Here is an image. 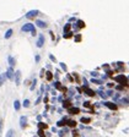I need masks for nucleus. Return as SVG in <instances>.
<instances>
[{
	"label": "nucleus",
	"mask_w": 129,
	"mask_h": 137,
	"mask_svg": "<svg viewBox=\"0 0 129 137\" xmlns=\"http://www.w3.org/2000/svg\"><path fill=\"white\" fill-rule=\"evenodd\" d=\"M22 32H31L32 36H36V31H35V26L32 25V23H26V25H23L21 28Z\"/></svg>",
	"instance_id": "obj_1"
},
{
	"label": "nucleus",
	"mask_w": 129,
	"mask_h": 137,
	"mask_svg": "<svg viewBox=\"0 0 129 137\" xmlns=\"http://www.w3.org/2000/svg\"><path fill=\"white\" fill-rule=\"evenodd\" d=\"M114 80L119 83V84H122V86H127V84H128V78H127V76H124V75L116 76Z\"/></svg>",
	"instance_id": "obj_2"
},
{
	"label": "nucleus",
	"mask_w": 129,
	"mask_h": 137,
	"mask_svg": "<svg viewBox=\"0 0 129 137\" xmlns=\"http://www.w3.org/2000/svg\"><path fill=\"white\" fill-rule=\"evenodd\" d=\"M14 78H15L16 86H20V83H21V71H20V70L16 71V74L14 75Z\"/></svg>",
	"instance_id": "obj_3"
},
{
	"label": "nucleus",
	"mask_w": 129,
	"mask_h": 137,
	"mask_svg": "<svg viewBox=\"0 0 129 137\" xmlns=\"http://www.w3.org/2000/svg\"><path fill=\"white\" fill-rule=\"evenodd\" d=\"M6 78H9V80H14V75H15V72H14V67H9L6 70Z\"/></svg>",
	"instance_id": "obj_4"
},
{
	"label": "nucleus",
	"mask_w": 129,
	"mask_h": 137,
	"mask_svg": "<svg viewBox=\"0 0 129 137\" xmlns=\"http://www.w3.org/2000/svg\"><path fill=\"white\" fill-rule=\"evenodd\" d=\"M43 44H44V36L43 34H39V37H38V41H37L36 45L38 48H42Z\"/></svg>",
	"instance_id": "obj_5"
},
{
	"label": "nucleus",
	"mask_w": 129,
	"mask_h": 137,
	"mask_svg": "<svg viewBox=\"0 0 129 137\" xmlns=\"http://www.w3.org/2000/svg\"><path fill=\"white\" fill-rule=\"evenodd\" d=\"M37 15H38V11H37V10H31L30 12L26 14V17H27V19H35Z\"/></svg>",
	"instance_id": "obj_6"
},
{
	"label": "nucleus",
	"mask_w": 129,
	"mask_h": 137,
	"mask_svg": "<svg viewBox=\"0 0 129 137\" xmlns=\"http://www.w3.org/2000/svg\"><path fill=\"white\" fill-rule=\"evenodd\" d=\"M105 105L107 107L108 109H111V110H117V109H118V107L114 103H112V102H105Z\"/></svg>",
	"instance_id": "obj_7"
},
{
	"label": "nucleus",
	"mask_w": 129,
	"mask_h": 137,
	"mask_svg": "<svg viewBox=\"0 0 129 137\" xmlns=\"http://www.w3.org/2000/svg\"><path fill=\"white\" fill-rule=\"evenodd\" d=\"M84 92H85V94H87V96L89 97H93L95 96V91H92V89L91 88H89V87H85V86H84Z\"/></svg>",
	"instance_id": "obj_8"
},
{
	"label": "nucleus",
	"mask_w": 129,
	"mask_h": 137,
	"mask_svg": "<svg viewBox=\"0 0 129 137\" xmlns=\"http://www.w3.org/2000/svg\"><path fill=\"white\" fill-rule=\"evenodd\" d=\"M85 22H84V21H81V20H78L76 21V26H75V25H74V28H75V29H79V28H85Z\"/></svg>",
	"instance_id": "obj_9"
},
{
	"label": "nucleus",
	"mask_w": 129,
	"mask_h": 137,
	"mask_svg": "<svg viewBox=\"0 0 129 137\" xmlns=\"http://www.w3.org/2000/svg\"><path fill=\"white\" fill-rule=\"evenodd\" d=\"M68 113H69L70 115H75V114H79V113H80V109H79V108H74V107H70V108L68 109Z\"/></svg>",
	"instance_id": "obj_10"
},
{
	"label": "nucleus",
	"mask_w": 129,
	"mask_h": 137,
	"mask_svg": "<svg viewBox=\"0 0 129 137\" xmlns=\"http://www.w3.org/2000/svg\"><path fill=\"white\" fill-rule=\"evenodd\" d=\"M26 125H27V117H26V116H21V117H20V126H21L22 129H25V127H26Z\"/></svg>",
	"instance_id": "obj_11"
},
{
	"label": "nucleus",
	"mask_w": 129,
	"mask_h": 137,
	"mask_svg": "<svg viewBox=\"0 0 129 137\" xmlns=\"http://www.w3.org/2000/svg\"><path fill=\"white\" fill-rule=\"evenodd\" d=\"M36 26H38V27H41V28H46L47 27V23H46L44 21L36 20Z\"/></svg>",
	"instance_id": "obj_12"
},
{
	"label": "nucleus",
	"mask_w": 129,
	"mask_h": 137,
	"mask_svg": "<svg viewBox=\"0 0 129 137\" xmlns=\"http://www.w3.org/2000/svg\"><path fill=\"white\" fill-rule=\"evenodd\" d=\"M65 125H68L70 127H75L76 126V121L75 120H65Z\"/></svg>",
	"instance_id": "obj_13"
},
{
	"label": "nucleus",
	"mask_w": 129,
	"mask_h": 137,
	"mask_svg": "<svg viewBox=\"0 0 129 137\" xmlns=\"http://www.w3.org/2000/svg\"><path fill=\"white\" fill-rule=\"evenodd\" d=\"M38 129H39V130H46V129H48V125L39 121V123H38Z\"/></svg>",
	"instance_id": "obj_14"
},
{
	"label": "nucleus",
	"mask_w": 129,
	"mask_h": 137,
	"mask_svg": "<svg viewBox=\"0 0 129 137\" xmlns=\"http://www.w3.org/2000/svg\"><path fill=\"white\" fill-rule=\"evenodd\" d=\"M5 80H6V75H5V74H1V75H0V86L4 84Z\"/></svg>",
	"instance_id": "obj_15"
},
{
	"label": "nucleus",
	"mask_w": 129,
	"mask_h": 137,
	"mask_svg": "<svg viewBox=\"0 0 129 137\" xmlns=\"http://www.w3.org/2000/svg\"><path fill=\"white\" fill-rule=\"evenodd\" d=\"M54 86H55V88L60 89V91H63V92H65V91H66V88H64V87H62V84H60V82H55V83H54Z\"/></svg>",
	"instance_id": "obj_16"
},
{
	"label": "nucleus",
	"mask_w": 129,
	"mask_h": 137,
	"mask_svg": "<svg viewBox=\"0 0 129 137\" xmlns=\"http://www.w3.org/2000/svg\"><path fill=\"white\" fill-rule=\"evenodd\" d=\"M14 108H15V110H20V108H21V104H20V102L17 99L14 102Z\"/></svg>",
	"instance_id": "obj_17"
},
{
	"label": "nucleus",
	"mask_w": 129,
	"mask_h": 137,
	"mask_svg": "<svg viewBox=\"0 0 129 137\" xmlns=\"http://www.w3.org/2000/svg\"><path fill=\"white\" fill-rule=\"evenodd\" d=\"M7 59H9V64H10V67H14V66H15V59L12 58V56H9Z\"/></svg>",
	"instance_id": "obj_18"
},
{
	"label": "nucleus",
	"mask_w": 129,
	"mask_h": 137,
	"mask_svg": "<svg viewBox=\"0 0 129 137\" xmlns=\"http://www.w3.org/2000/svg\"><path fill=\"white\" fill-rule=\"evenodd\" d=\"M14 135H15L14 130H12V129H10V130H7V132H6V135H5V137H14Z\"/></svg>",
	"instance_id": "obj_19"
},
{
	"label": "nucleus",
	"mask_w": 129,
	"mask_h": 137,
	"mask_svg": "<svg viewBox=\"0 0 129 137\" xmlns=\"http://www.w3.org/2000/svg\"><path fill=\"white\" fill-rule=\"evenodd\" d=\"M70 28H71V25L68 22V23L64 26V33H66V32H70Z\"/></svg>",
	"instance_id": "obj_20"
},
{
	"label": "nucleus",
	"mask_w": 129,
	"mask_h": 137,
	"mask_svg": "<svg viewBox=\"0 0 129 137\" xmlns=\"http://www.w3.org/2000/svg\"><path fill=\"white\" fill-rule=\"evenodd\" d=\"M12 33H14V31H12V29H7V32L6 33H5V38H10V37H11V36H12Z\"/></svg>",
	"instance_id": "obj_21"
},
{
	"label": "nucleus",
	"mask_w": 129,
	"mask_h": 137,
	"mask_svg": "<svg viewBox=\"0 0 129 137\" xmlns=\"http://www.w3.org/2000/svg\"><path fill=\"white\" fill-rule=\"evenodd\" d=\"M63 107L69 109V108L71 107V102H70V100H66V102H64V103H63Z\"/></svg>",
	"instance_id": "obj_22"
},
{
	"label": "nucleus",
	"mask_w": 129,
	"mask_h": 137,
	"mask_svg": "<svg viewBox=\"0 0 129 137\" xmlns=\"http://www.w3.org/2000/svg\"><path fill=\"white\" fill-rule=\"evenodd\" d=\"M46 76H47V80H48V81H52L53 75H52V72H50V71H47V72H46Z\"/></svg>",
	"instance_id": "obj_23"
},
{
	"label": "nucleus",
	"mask_w": 129,
	"mask_h": 137,
	"mask_svg": "<svg viewBox=\"0 0 129 137\" xmlns=\"http://www.w3.org/2000/svg\"><path fill=\"white\" fill-rule=\"evenodd\" d=\"M73 37V32L70 31V32H66V33H64V38L65 39H69V38H71Z\"/></svg>",
	"instance_id": "obj_24"
},
{
	"label": "nucleus",
	"mask_w": 129,
	"mask_h": 137,
	"mask_svg": "<svg viewBox=\"0 0 129 137\" xmlns=\"http://www.w3.org/2000/svg\"><path fill=\"white\" fill-rule=\"evenodd\" d=\"M81 123L89 124V123H91V119H90V117H82V119H81Z\"/></svg>",
	"instance_id": "obj_25"
},
{
	"label": "nucleus",
	"mask_w": 129,
	"mask_h": 137,
	"mask_svg": "<svg viewBox=\"0 0 129 137\" xmlns=\"http://www.w3.org/2000/svg\"><path fill=\"white\" fill-rule=\"evenodd\" d=\"M81 38H82V37H81V34H76V36H75V42H76V43L81 42Z\"/></svg>",
	"instance_id": "obj_26"
},
{
	"label": "nucleus",
	"mask_w": 129,
	"mask_h": 137,
	"mask_svg": "<svg viewBox=\"0 0 129 137\" xmlns=\"http://www.w3.org/2000/svg\"><path fill=\"white\" fill-rule=\"evenodd\" d=\"M23 107H25V108H28L30 107V100L28 99H25V100H23Z\"/></svg>",
	"instance_id": "obj_27"
},
{
	"label": "nucleus",
	"mask_w": 129,
	"mask_h": 137,
	"mask_svg": "<svg viewBox=\"0 0 129 137\" xmlns=\"http://www.w3.org/2000/svg\"><path fill=\"white\" fill-rule=\"evenodd\" d=\"M38 136H39V137H46V135H44V131H43V130H38Z\"/></svg>",
	"instance_id": "obj_28"
},
{
	"label": "nucleus",
	"mask_w": 129,
	"mask_h": 137,
	"mask_svg": "<svg viewBox=\"0 0 129 137\" xmlns=\"http://www.w3.org/2000/svg\"><path fill=\"white\" fill-rule=\"evenodd\" d=\"M36 83H37V80H33L32 86H31V91H33V89H35V87H36Z\"/></svg>",
	"instance_id": "obj_29"
},
{
	"label": "nucleus",
	"mask_w": 129,
	"mask_h": 137,
	"mask_svg": "<svg viewBox=\"0 0 129 137\" xmlns=\"http://www.w3.org/2000/svg\"><path fill=\"white\" fill-rule=\"evenodd\" d=\"M92 82L93 83H97V84H102V81H101V80H96V78H93Z\"/></svg>",
	"instance_id": "obj_30"
},
{
	"label": "nucleus",
	"mask_w": 129,
	"mask_h": 137,
	"mask_svg": "<svg viewBox=\"0 0 129 137\" xmlns=\"http://www.w3.org/2000/svg\"><path fill=\"white\" fill-rule=\"evenodd\" d=\"M57 125H58V126H63V125H65V119H64V120H62V121H58Z\"/></svg>",
	"instance_id": "obj_31"
},
{
	"label": "nucleus",
	"mask_w": 129,
	"mask_h": 137,
	"mask_svg": "<svg viewBox=\"0 0 129 137\" xmlns=\"http://www.w3.org/2000/svg\"><path fill=\"white\" fill-rule=\"evenodd\" d=\"M121 102H122L123 104H125V105H128V98H123Z\"/></svg>",
	"instance_id": "obj_32"
},
{
	"label": "nucleus",
	"mask_w": 129,
	"mask_h": 137,
	"mask_svg": "<svg viewBox=\"0 0 129 137\" xmlns=\"http://www.w3.org/2000/svg\"><path fill=\"white\" fill-rule=\"evenodd\" d=\"M3 124H4V120L1 119V120H0V132L3 131Z\"/></svg>",
	"instance_id": "obj_33"
},
{
	"label": "nucleus",
	"mask_w": 129,
	"mask_h": 137,
	"mask_svg": "<svg viewBox=\"0 0 129 137\" xmlns=\"http://www.w3.org/2000/svg\"><path fill=\"white\" fill-rule=\"evenodd\" d=\"M49 58H50V60H52V61H57V59L54 58V55H52V54H50V55H49Z\"/></svg>",
	"instance_id": "obj_34"
},
{
	"label": "nucleus",
	"mask_w": 129,
	"mask_h": 137,
	"mask_svg": "<svg viewBox=\"0 0 129 137\" xmlns=\"http://www.w3.org/2000/svg\"><path fill=\"white\" fill-rule=\"evenodd\" d=\"M35 60H36V62H39V60H41V56H39V55H36Z\"/></svg>",
	"instance_id": "obj_35"
},
{
	"label": "nucleus",
	"mask_w": 129,
	"mask_h": 137,
	"mask_svg": "<svg viewBox=\"0 0 129 137\" xmlns=\"http://www.w3.org/2000/svg\"><path fill=\"white\" fill-rule=\"evenodd\" d=\"M60 66H62V68H63V70H66V65H65L64 62H60Z\"/></svg>",
	"instance_id": "obj_36"
},
{
	"label": "nucleus",
	"mask_w": 129,
	"mask_h": 137,
	"mask_svg": "<svg viewBox=\"0 0 129 137\" xmlns=\"http://www.w3.org/2000/svg\"><path fill=\"white\" fill-rule=\"evenodd\" d=\"M123 88H124V87H123L122 84H119V86H117V89H118V91H122Z\"/></svg>",
	"instance_id": "obj_37"
},
{
	"label": "nucleus",
	"mask_w": 129,
	"mask_h": 137,
	"mask_svg": "<svg viewBox=\"0 0 129 137\" xmlns=\"http://www.w3.org/2000/svg\"><path fill=\"white\" fill-rule=\"evenodd\" d=\"M100 96L102 97V98H106V97H107L106 96V93H103V92H100Z\"/></svg>",
	"instance_id": "obj_38"
},
{
	"label": "nucleus",
	"mask_w": 129,
	"mask_h": 137,
	"mask_svg": "<svg viewBox=\"0 0 129 137\" xmlns=\"http://www.w3.org/2000/svg\"><path fill=\"white\" fill-rule=\"evenodd\" d=\"M48 100H49V99H48V97H47V96L43 98V102H44V103H48Z\"/></svg>",
	"instance_id": "obj_39"
},
{
	"label": "nucleus",
	"mask_w": 129,
	"mask_h": 137,
	"mask_svg": "<svg viewBox=\"0 0 129 137\" xmlns=\"http://www.w3.org/2000/svg\"><path fill=\"white\" fill-rule=\"evenodd\" d=\"M73 136H74V137L78 136V132H76V131H73Z\"/></svg>",
	"instance_id": "obj_40"
},
{
	"label": "nucleus",
	"mask_w": 129,
	"mask_h": 137,
	"mask_svg": "<svg viewBox=\"0 0 129 137\" xmlns=\"http://www.w3.org/2000/svg\"><path fill=\"white\" fill-rule=\"evenodd\" d=\"M39 102H41V97H39V98H38V99H37V100H36V104H38V103H39Z\"/></svg>",
	"instance_id": "obj_41"
}]
</instances>
